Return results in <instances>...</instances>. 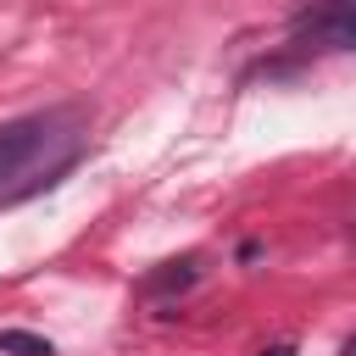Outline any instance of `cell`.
<instances>
[{"instance_id": "obj_1", "label": "cell", "mask_w": 356, "mask_h": 356, "mask_svg": "<svg viewBox=\"0 0 356 356\" xmlns=\"http://www.w3.org/2000/svg\"><path fill=\"white\" fill-rule=\"evenodd\" d=\"M72 111H33V117H11L0 122V189H11V178L33 172L50 150H78L72 145Z\"/></svg>"}, {"instance_id": "obj_5", "label": "cell", "mask_w": 356, "mask_h": 356, "mask_svg": "<svg viewBox=\"0 0 356 356\" xmlns=\"http://www.w3.org/2000/svg\"><path fill=\"white\" fill-rule=\"evenodd\" d=\"M261 356H295V350H289V345H273V350H261Z\"/></svg>"}, {"instance_id": "obj_4", "label": "cell", "mask_w": 356, "mask_h": 356, "mask_svg": "<svg viewBox=\"0 0 356 356\" xmlns=\"http://www.w3.org/2000/svg\"><path fill=\"white\" fill-rule=\"evenodd\" d=\"M0 350L6 356H56V345L44 334H28V328H0Z\"/></svg>"}, {"instance_id": "obj_3", "label": "cell", "mask_w": 356, "mask_h": 356, "mask_svg": "<svg viewBox=\"0 0 356 356\" xmlns=\"http://www.w3.org/2000/svg\"><path fill=\"white\" fill-rule=\"evenodd\" d=\"M195 278H200V261H195V256H184V261H161L156 273L139 278V295H150V300H156V295H178V289H189Z\"/></svg>"}, {"instance_id": "obj_2", "label": "cell", "mask_w": 356, "mask_h": 356, "mask_svg": "<svg viewBox=\"0 0 356 356\" xmlns=\"http://www.w3.org/2000/svg\"><path fill=\"white\" fill-rule=\"evenodd\" d=\"M295 39L317 50H356V0H317L295 17Z\"/></svg>"}, {"instance_id": "obj_6", "label": "cell", "mask_w": 356, "mask_h": 356, "mask_svg": "<svg viewBox=\"0 0 356 356\" xmlns=\"http://www.w3.org/2000/svg\"><path fill=\"white\" fill-rule=\"evenodd\" d=\"M339 356H356V334H350V339H345V350H339Z\"/></svg>"}]
</instances>
